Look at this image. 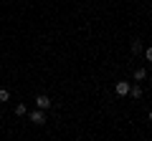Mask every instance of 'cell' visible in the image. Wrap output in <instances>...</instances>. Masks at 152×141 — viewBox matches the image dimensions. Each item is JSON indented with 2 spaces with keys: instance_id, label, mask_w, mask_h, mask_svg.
<instances>
[{
  "instance_id": "1",
  "label": "cell",
  "mask_w": 152,
  "mask_h": 141,
  "mask_svg": "<svg viewBox=\"0 0 152 141\" xmlns=\"http://www.w3.org/2000/svg\"><path fill=\"white\" fill-rule=\"evenodd\" d=\"M36 109L48 111V109H51V98H48V96H43V93H41V96H36Z\"/></svg>"
},
{
  "instance_id": "2",
  "label": "cell",
  "mask_w": 152,
  "mask_h": 141,
  "mask_svg": "<svg viewBox=\"0 0 152 141\" xmlns=\"http://www.w3.org/2000/svg\"><path fill=\"white\" fill-rule=\"evenodd\" d=\"M129 86L132 83H127V81H117V86H114L117 96H127V93H129Z\"/></svg>"
},
{
  "instance_id": "3",
  "label": "cell",
  "mask_w": 152,
  "mask_h": 141,
  "mask_svg": "<svg viewBox=\"0 0 152 141\" xmlns=\"http://www.w3.org/2000/svg\"><path fill=\"white\" fill-rule=\"evenodd\" d=\"M31 121H33V124H36V126L46 124V114H43V111H41V109H38V111H33V114H31Z\"/></svg>"
},
{
  "instance_id": "4",
  "label": "cell",
  "mask_w": 152,
  "mask_h": 141,
  "mask_svg": "<svg viewBox=\"0 0 152 141\" xmlns=\"http://www.w3.org/2000/svg\"><path fill=\"white\" fill-rule=\"evenodd\" d=\"M129 50H132V53H142V50H145V45H142V40L140 38H134V40H132V43H129Z\"/></svg>"
},
{
  "instance_id": "5",
  "label": "cell",
  "mask_w": 152,
  "mask_h": 141,
  "mask_svg": "<svg viewBox=\"0 0 152 141\" xmlns=\"http://www.w3.org/2000/svg\"><path fill=\"white\" fill-rule=\"evenodd\" d=\"M142 93H145V91H142V86H129V96L132 98H142Z\"/></svg>"
},
{
  "instance_id": "6",
  "label": "cell",
  "mask_w": 152,
  "mask_h": 141,
  "mask_svg": "<svg viewBox=\"0 0 152 141\" xmlns=\"http://www.w3.org/2000/svg\"><path fill=\"white\" fill-rule=\"evenodd\" d=\"M147 78V68H134V81H145Z\"/></svg>"
},
{
  "instance_id": "7",
  "label": "cell",
  "mask_w": 152,
  "mask_h": 141,
  "mask_svg": "<svg viewBox=\"0 0 152 141\" xmlns=\"http://www.w3.org/2000/svg\"><path fill=\"white\" fill-rule=\"evenodd\" d=\"M8 98H10V91H8V88H0V101L8 103Z\"/></svg>"
},
{
  "instance_id": "8",
  "label": "cell",
  "mask_w": 152,
  "mask_h": 141,
  "mask_svg": "<svg viewBox=\"0 0 152 141\" xmlns=\"http://www.w3.org/2000/svg\"><path fill=\"white\" fill-rule=\"evenodd\" d=\"M26 103H18V106H15V116H26Z\"/></svg>"
},
{
  "instance_id": "9",
  "label": "cell",
  "mask_w": 152,
  "mask_h": 141,
  "mask_svg": "<svg viewBox=\"0 0 152 141\" xmlns=\"http://www.w3.org/2000/svg\"><path fill=\"white\" fill-rule=\"evenodd\" d=\"M142 53H145V58H147V60H150V63H152V45H147V48L142 50Z\"/></svg>"
},
{
  "instance_id": "10",
  "label": "cell",
  "mask_w": 152,
  "mask_h": 141,
  "mask_svg": "<svg viewBox=\"0 0 152 141\" xmlns=\"http://www.w3.org/2000/svg\"><path fill=\"white\" fill-rule=\"evenodd\" d=\"M147 119H150V121H152V109H150V114H147Z\"/></svg>"
}]
</instances>
